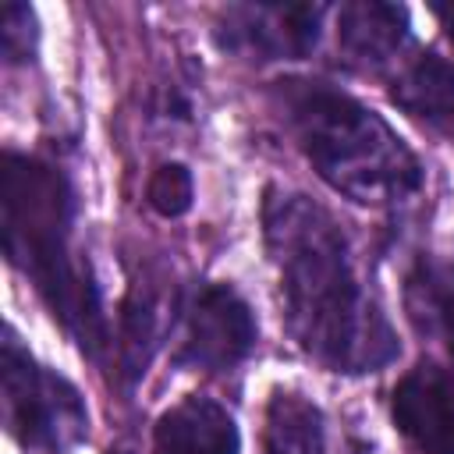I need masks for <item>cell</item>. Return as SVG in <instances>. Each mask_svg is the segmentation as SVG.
<instances>
[{
    "instance_id": "8",
    "label": "cell",
    "mask_w": 454,
    "mask_h": 454,
    "mask_svg": "<svg viewBox=\"0 0 454 454\" xmlns=\"http://www.w3.org/2000/svg\"><path fill=\"white\" fill-rule=\"evenodd\" d=\"M153 454H241V436L223 404L188 394L156 419Z\"/></svg>"
},
{
    "instance_id": "17",
    "label": "cell",
    "mask_w": 454,
    "mask_h": 454,
    "mask_svg": "<svg viewBox=\"0 0 454 454\" xmlns=\"http://www.w3.org/2000/svg\"><path fill=\"white\" fill-rule=\"evenodd\" d=\"M450 138H454V131H450Z\"/></svg>"
},
{
    "instance_id": "3",
    "label": "cell",
    "mask_w": 454,
    "mask_h": 454,
    "mask_svg": "<svg viewBox=\"0 0 454 454\" xmlns=\"http://www.w3.org/2000/svg\"><path fill=\"white\" fill-rule=\"evenodd\" d=\"M273 103L305 160L333 192L387 206L422 188L415 153L355 96L316 78H284L273 85Z\"/></svg>"
},
{
    "instance_id": "7",
    "label": "cell",
    "mask_w": 454,
    "mask_h": 454,
    "mask_svg": "<svg viewBox=\"0 0 454 454\" xmlns=\"http://www.w3.org/2000/svg\"><path fill=\"white\" fill-rule=\"evenodd\" d=\"M323 7L312 4H255L231 11V46H245L262 53L266 60L277 57H305L319 39Z\"/></svg>"
},
{
    "instance_id": "11",
    "label": "cell",
    "mask_w": 454,
    "mask_h": 454,
    "mask_svg": "<svg viewBox=\"0 0 454 454\" xmlns=\"http://www.w3.org/2000/svg\"><path fill=\"white\" fill-rule=\"evenodd\" d=\"M408 309L426 333H436L454 362V266L440 259H419L408 277Z\"/></svg>"
},
{
    "instance_id": "15",
    "label": "cell",
    "mask_w": 454,
    "mask_h": 454,
    "mask_svg": "<svg viewBox=\"0 0 454 454\" xmlns=\"http://www.w3.org/2000/svg\"><path fill=\"white\" fill-rule=\"evenodd\" d=\"M25 28H32V11L25 4H7L4 7V28H0V35H4V53L11 60H25L28 57L32 32H25Z\"/></svg>"
},
{
    "instance_id": "16",
    "label": "cell",
    "mask_w": 454,
    "mask_h": 454,
    "mask_svg": "<svg viewBox=\"0 0 454 454\" xmlns=\"http://www.w3.org/2000/svg\"><path fill=\"white\" fill-rule=\"evenodd\" d=\"M443 21H447V32H450V39H454V7H433Z\"/></svg>"
},
{
    "instance_id": "13",
    "label": "cell",
    "mask_w": 454,
    "mask_h": 454,
    "mask_svg": "<svg viewBox=\"0 0 454 454\" xmlns=\"http://www.w3.org/2000/svg\"><path fill=\"white\" fill-rule=\"evenodd\" d=\"M156 298L149 287L135 284L121 305V337H117V355L121 369L128 380H138L149 365V351L156 340Z\"/></svg>"
},
{
    "instance_id": "14",
    "label": "cell",
    "mask_w": 454,
    "mask_h": 454,
    "mask_svg": "<svg viewBox=\"0 0 454 454\" xmlns=\"http://www.w3.org/2000/svg\"><path fill=\"white\" fill-rule=\"evenodd\" d=\"M145 199L167 220L184 216L192 209V170L184 163H163V167H156L153 177H149V184H145Z\"/></svg>"
},
{
    "instance_id": "5",
    "label": "cell",
    "mask_w": 454,
    "mask_h": 454,
    "mask_svg": "<svg viewBox=\"0 0 454 454\" xmlns=\"http://www.w3.org/2000/svg\"><path fill=\"white\" fill-rule=\"evenodd\" d=\"M255 319L245 298L227 284H206L188 305V326L177 351V365L231 369L255 348Z\"/></svg>"
},
{
    "instance_id": "9",
    "label": "cell",
    "mask_w": 454,
    "mask_h": 454,
    "mask_svg": "<svg viewBox=\"0 0 454 454\" xmlns=\"http://www.w3.org/2000/svg\"><path fill=\"white\" fill-rule=\"evenodd\" d=\"M394 103L440 131H454V67L436 53L419 57L394 85Z\"/></svg>"
},
{
    "instance_id": "10",
    "label": "cell",
    "mask_w": 454,
    "mask_h": 454,
    "mask_svg": "<svg viewBox=\"0 0 454 454\" xmlns=\"http://www.w3.org/2000/svg\"><path fill=\"white\" fill-rule=\"evenodd\" d=\"M337 35L348 53L362 60H387L408 35V11L394 4H348L340 7Z\"/></svg>"
},
{
    "instance_id": "1",
    "label": "cell",
    "mask_w": 454,
    "mask_h": 454,
    "mask_svg": "<svg viewBox=\"0 0 454 454\" xmlns=\"http://www.w3.org/2000/svg\"><path fill=\"white\" fill-rule=\"evenodd\" d=\"M262 238L277 266L284 323L298 348L333 372H372L397 355L383 312L369 301L348 234L298 192H266Z\"/></svg>"
},
{
    "instance_id": "2",
    "label": "cell",
    "mask_w": 454,
    "mask_h": 454,
    "mask_svg": "<svg viewBox=\"0 0 454 454\" xmlns=\"http://www.w3.org/2000/svg\"><path fill=\"white\" fill-rule=\"evenodd\" d=\"M0 206L4 252L11 266L35 284L39 298L78 348L99 358L110 340V326L89 262L71 248L74 195L67 177L53 163L7 153L0 170Z\"/></svg>"
},
{
    "instance_id": "4",
    "label": "cell",
    "mask_w": 454,
    "mask_h": 454,
    "mask_svg": "<svg viewBox=\"0 0 454 454\" xmlns=\"http://www.w3.org/2000/svg\"><path fill=\"white\" fill-rule=\"evenodd\" d=\"M4 419L21 447L46 454H60L89 433V411L78 387L35 362L14 333L4 340Z\"/></svg>"
},
{
    "instance_id": "12",
    "label": "cell",
    "mask_w": 454,
    "mask_h": 454,
    "mask_svg": "<svg viewBox=\"0 0 454 454\" xmlns=\"http://www.w3.org/2000/svg\"><path fill=\"white\" fill-rule=\"evenodd\" d=\"M266 454H323V415L312 401L277 390L266 411Z\"/></svg>"
},
{
    "instance_id": "6",
    "label": "cell",
    "mask_w": 454,
    "mask_h": 454,
    "mask_svg": "<svg viewBox=\"0 0 454 454\" xmlns=\"http://www.w3.org/2000/svg\"><path fill=\"white\" fill-rule=\"evenodd\" d=\"M390 411L422 454H454V372L429 362L411 369L394 387Z\"/></svg>"
}]
</instances>
